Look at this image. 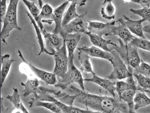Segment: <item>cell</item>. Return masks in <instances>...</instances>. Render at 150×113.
<instances>
[{"instance_id":"1","label":"cell","mask_w":150,"mask_h":113,"mask_svg":"<svg viewBox=\"0 0 150 113\" xmlns=\"http://www.w3.org/2000/svg\"><path fill=\"white\" fill-rule=\"evenodd\" d=\"M68 92L76 98L75 101L90 108L93 111L103 113H122L129 112L128 106L116 97L91 94L71 85Z\"/></svg>"},{"instance_id":"2","label":"cell","mask_w":150,"mask_h":113,"mask_svg":"<svg viewBox=\"0 0 150 113\" xmlns=\"http://www.w3.org/2000/svg\"><path fill=\"white\" fill-rule=\"evenodd\" d=\"M117 41L119 43V46H112L111 49L118 53L129 71L133 73V69L137 68L142 61L138 54V49L129 44H125L120 38L117 39Z\"/></svg>"},{"instance_id":"3","label":"cell","mask_w":150,"mask_h":113,"mask_svg":"<svg viewBox=\"0 0 150 113\" xmlns=\"http://www.w3.org/2000/svg\"><path fill=\"white\" fill-rule=\"evenodd\" d=\"M19 1H10L8 7L7 13L2 22L3 26L1 32V41L6 44V39L9 36L11 31L16 29L22 31V29L19 26L17 19L18 7Z\"/></svg>"},{"instance_id":"4","label":"cell","mask_w":150,"mask_h":113,"mask_svg":"<svg viewBox=\"0 0 150 113\" xmlns=\"http://www.w3.org/2000/svg\"><path fill=\"white\" fill-rule=\"evenodd\" d=\"M74 56H68V71L64 77L58 80L55 87L65 90L73 83L79 84L83 91H85L84 79L81 71L76 67L74 63Z\"/></svg>"},{"instance_id":"5","label":"cell","mask_w":150,"mask_h":113,"mask_svg":"<svg viewBox=\"0 0 150 113\" xmlns=\"http://www.w3.org/2000/svg\"><path fill=\"white\" fill-rule=\"evenodd\" d=\"M112 59L111 63L112 65L113 70L107 79L110 80H121L127 79L133 75V73L129 71L127 66L122 60L118 53L114 49H111Z\"/></svg>"},{"instance_id":"6","label":"cell","mask_w":150,"mask_h":113,"mask_svg":"<svg viewBox=\"0 0 150 113\" xmlns=\"http://www.w3.org/2000/svg\"><path fill=\"white\" fill-rule=\"evenodd\" d=\"M35 97L42 101H50L54 103L60 108L62 113H90V110L82 109L73 105H69L62 102L45 90L43 87H40Z\"/></svg>"},{"instance_id":"7","label":"cell","mask_w":150,"mask_h":113,"mask_svg":"<svg viewBox=\"0 0 150 113\" xmlns=\"http://www.w3.org/2000/svg\"><path fill=\"white\" fill-rule=\"evenodd\" d=\"M65 41L62 47L54 53L53 56L55 61L54 73L56 75L57 81L62 79L68 71V56Z\"/></svg>"},{"instance_id":"8","label":"cell","mask_w":150,"mask_h":113,"mask_svg":"<svg viewBox=\"0 0 150 113\" xmlns=\"http://www.w3.org/2000/svg\"><path fill=\"white\" fill-rule=\"evenodd\" d=\"M87 12L79 15V16L62 27L59 34L64 39L66 35L73 34L85 33L88 32V20L86 16Z\"/></svg>"},{"instance_id":"9","label":"cell","mask_w":150,"mask_h":113,"mask_svg":"<svg viewBox=\"0 0 150 113\" xmlns=\"http://www.w3.org/2000/svg\"><path fill=\"white\" fill-rule=\"evenodd\" d=\"M88 32L102 36L103 35L109 36L110 30L112 26L115 25L116 21L112 20L110 22L104 23L98 21L88 20Z\"/></svg>"},{"instance_id":"10","label":"cell","mask_w":150,"mask_h":113,"mask_svg":"<svg viewBox=\"0 0 150 113\" xmlns=\"http://www.w3.org/2000/svg\"><path fill=\"white\" fill-rule=\"evenodd\" d=\"M42 34L44 39L46 48L51 53L54 54L56 51L62 47L64 40L58 34L49 33L46 30L42 32Z\"/></svg>"},{"instance_id":"11","label":"cell","mask_w":150,"mask_h":113,"mask_svg":"<svg viewBox=\"0 0 150 113\" xmlns=\"http://www.w3.org/2000/svg\"><path fill=\"white\" fill-rule=\"evenodd\" d=\"M123 19L120 18L118 21L120 23L124 24L128 28L131 33L135 34L139 38H146L143 31V26L142 23L144 22V19L134 20L131 19L129 17L123 15Z\"/></svg>"},{"instance_id":"12","label":"cell","mask_w":150,"mask_h":113,"mask_svg":"<svg viewBox=\"0 0 150 113\" xmlns=\"http://www.w3.org/2000/svg\"><path fill=\"white\" fill-rule=\"evenodd\" d=\"M84 82H93L98 85L103 89L109 92L110 95L114 98L116 97L115 92V84L116 83L112 82L111 80L108 79H105L100 77L96 74L93 75V77L90 78L84 79Z\"/></svg>"},{"instance_id":"13","label":"cell","mask_w":150,"mask_h":113,"mask_svg":"<svg viewBox=\"0 0 150 113\" xmlns=\"http://www.w3.org/2000/svg\"><path fill=\"white\" fill-rule=\"evenodd\" d=\"M70 2L69 1H64L54 10L51 19L55 23V27L53 31L54 34H58L62 28V22L65 10Z\"/></svg>"},{"instance_id":"14","label":"cell","mask_w":150,"mask_h":113,"mask_svg":"<svg viewBox=\"0 0 150 113\" xmlns=\"http://www.w3.org/2000/svg\"><path fill=\"white\" fill-rule=\"evenodd\" d=\"M111 35L118 36L125 45H128L136 37L132 35L128 28L122 23H120L118 26H112L109 33V35Z\"/></svg>"},{"instance_id":"15","label":"cell","mask_w":150,"mask_h":113,"mask_svg":"<svg viewBox=\"0 0 150 113\" xmlns=\"http://www.w3.org/2000/svg\"><path fill=\"white\" fill-rule=\"evenodd\" d=\"M78 51H82L84 53L87 54L89 56L93 58H98L108 60L109 62H111L112 60V54L109 52L105 51L103 49L98 48L94 46H91L90 47H83L77 48Z\"/></svg>"},{"instance_id":"16","label":"cell","mask_w":150,"mask_h":113,"mask_svg":"<svg viewBox=\"0 0 150 113\" xmlns=\"http://www.w3.org/2000/svg\"><path fill=\"white\" fill-rule=\"evenodd\" d=\"M26 62L29 66L33 73L36 75V77L39 78L41 81L45 82L47 85H54L57 82V78L54 73L47 72L43 70L37 68L28 62L26 60Z\"/></svg>"},{"instance_id":"17","label":"cell","mask_w":150,"mask_h":113,"mask_svg":"<svg viewBox=\"0 0 150 113\" xmlns=\"http://www.w3.org/2000/svg\"><path fill=\"white\" fill-rule=\"evenodd\" d=\"M89 36L91 42L93 46L98 47V48L103 49L105 51L111 52V50L108 47V45H111L112 46H116L117 45L115 43L112 42L111 40H105L102 36L97 34H93L90 32H87L85 33Z\"/></svg>"},{"instance_id":"18","label":"cell","mask_w":150,"mask_h":113,"mask_svg":"<svg viewBox=\"0 0 150 113\" xmlns=\"http://www.w3.org/2000/svg\"><path fill=\"white\" fill-rule=\"evenodd\" d=\"M86 2L84 1H70V4L67 11L65 12L63 16L62 22V27L70 22L71 21L79 16V15L76 12V5L79 4L80 6L84 5Z\"/></svg>"},{"instance_id":"19","label":"cell","mask_w":150,"mask_h":113,"mask_svg":"<svg viewBox=\"0 0 150 113\" xmlns=\"http://www.w3.org/2000/svg\"><path fill=\"white\" fill-rule=\"evenodd\" d=\"M26 14L27 16L29 17L30 19V22L32 25L34 27V29H35V33L36 34L37 39V41L39 43V46L40 47V51L39 52V54H38V56H40L41 54L43 53H45L46 54L49 55L53 56L54 54L53 53H51L47 49L46 47H45V45L44 41L43 38V35H42V33L41 31L39 28V26L37 24L36 22L35 21L34 18H33L32 16L30 15V13L28 11H26Z\"/></svg>"},{"instance_id":"20","label":"cell","mask_w":150,"mask_h":113,"mask_svg":"<svg viewBox=\"0 0 150 113\" xmlns=\"http://www.w3.org/2000/svg\"><path fill=\"white\" fill-rule=\"evenodd\" d=\"M16 60L11 59V56L5 54L1 56V88H2L5 81L7 78L11 67L12 64Z\"/></svg>"},{"instance_id":"21","label":"cell","mask_w":150,"mask_h":113,"mask_svg":"<svg viewBox=\"0 0 150 113\" xmlns=\"http://www.w3.org/2000/svg\"><path fill=\"white\" fill-rule=\"evenodd\" d=\"M29 104L30 108L37 107H41L50 111L53 113H62L60 108L54 103L50 101H42L35 97L32 98V100L28 103Z\"/></svg>"},{"instance_id":"22","label":"cell","mask_w":150,"mask_h":113,"mask_svg":"<svg viewBox=\"0 0 150 113\" xmlns=\"http://www.w3.org/2000/svg\"><path fill=\"white\" fill-rule=\"evenodd\" d=\"M21 85L24 87L23 94L24 97H27L31 94H34L35 95L40 87V82L37 77L28 78L25 83L21 82Z\"/></svg>"},{"instance_id":"23","label":"cell","mask_w":150,"mask_h":113,"mask_svg":"<svg viewBox=\"0 0 150 113\" xmlns=\"http://www.w3.org/2000/svg\"><path fill=\"white\" fill-rule=\"evenodd\" d=\"M81 36L80 34H68L63 39L65 41L68 56H74V51L79 42Z\"/></svg>"},{"instance_id":"24","label":"cell","mask_w":150,"mask_h":113,"mask_svg":"<svg viewBox=\"0 0 150 113\" xmlns=\"http://www.w3.org/2000/svg\"><path fill=\"white\" fill-rule=\"evenodd\" d=\"M13 93L11 95L7 94L6 99L9 100L14 106V107L19 110L22 113H30L23 105L20 98L18 89L16 87L13 88Z\"/></svg>"},{"instance_id":"25","label":"cell","mask_w":150,"mask_h":113,"mask_svg":"<svg viewBox=\"0 0 150 113\" xmlns=\"http://www.w3.org/2000/svg\"><path fill=\"white\" fill-rule=\"evenodd\" d=\"M137 89H131L123 92L120 96L119 97L121 101L125 103L128 106L129 113H137L135 112L134 108V99L135 97Z\"/></svg>"},{"instance_id":"26","label":"cell","mask_w":150,"mask_h":113,"mask_svg":"<svg viewBox=\"0 0 150 113\" xmlns=\"http://www.w3.org/2000/svg\"><path fill=\"white\" fill-rule=\"evenodd\" d=\"M78 59L79 61L81 67L80 70L86 73H91L93 75L95 74L93 70L92 65L90 61V56L82 51H79Z\"/></svg>"},{"instance_id":"27","label":"cell","mask_w":150,"mask_h":113,"mask_svg":"<svg viewBox=\"0 0 150 113\" xmlns=\"http://www.w3.org/2000/svg\"><path fill=\"white\" fill-rule=\"evenodd\" d=\"M102 8L101 9V15L102 18L108 20H114L115 16V8L112 1L105 0L102 3Z\"/></svg>"},{"instance_id":"28","label":"cell","mask_w":150,"mask_h":113,"mask_svg":"<svg viewBox=\"0 0 150 113\" xmlns=\"http://www.w3.org/2000/svg\"><path fill=\"white\" fill-rule=\"evenodd\" d=\"M133 75L137 80V91L150 93V78L135 73H133Z\"/></svg>"},{"instance_id":"29","label":"cell","mask_w":150,"mask_h":113,"mask_svg":"<svg viewBox=\"0 0 150 113\" xmlns=\"http://www.w3.org/2000/svg\"><path fill=\"white\" fill-rule=\"evenodd\" d=\"M134 108L137 110L150 105V98L144 92L137 91L134 99Z\"/></svg>"},{"instance_id":"30","label":"cell","mask_w":150,"mask_h":113,"mask_svg":"<svg viewBox=\"0 0 150 113\" xmlns=\"http://www.w3.org/2000/svg\"><path fill=\"white\" fill-rule=\"evenodd\" d=\"M53 12L54 10L52 7L49 4H46L41 7L39 16L36 19H34L36 22L40 21L42 22L43 19H51Z\"/></svg>"},{"instance_id":"31","label":"cell","mask_w":150,"mask_h":113,"mask_svg":"<svg viewBox=\"0 0 150 113\" xmlns=\"http://www.w3.org/2000/svg\"><path fill=\"white\" fill-rule=\"evenodd\" d=\"M129 44L137 49L150 52V41L146 38L135 37Z\"/></svg>"},{"instance_id":"32","label":"cell","mask_w":150,"mask_h":113,"mask_svg":"<svg viewBox=\"0 0 150 113\" xmlns=\"http://www.w3.org/2000/svg\"><path fill=\"white\" fill-rule=\"evenodd\" d=\"M131 89H137V84H131L121 80L117 81L115 84V92L118 94L119 97L123 92Z\"/></svg>"},{"instance_id":"33","label":"cell","mask_w":150,"mask_h":113,"mask_svg":"<svg viewBox=\"0 0 150 113\" xmlns=\"http://www.w3.org/2000/svg\"><path fill=\"white\" fill-rule=\"evenodd\" d=\"M129 11L133 14L137 15L142 18L144 21L150 22V8H143L140 9H130Z\"/></svg>"},{"instance_id":"34","label":"cell","mask_w":150,"mask_h":113,"mask_svg":"<svg viewBox=\"0 0 150 113\" xmlns=\"http://www.w3.org/2000/svg\"><path fill=\"white\" fill-rule=\"evenodd\" d=\"M150 78V65L144 61H141L140 64L134 69V73Z\"/></svg>"},{"instance_id":"35","label":"cell","mask_w":150,"mask_h":113,"mask_svg":"<svg viewBox=\"0 0 150 113\" xmlns=\"http://www.w3.org/2000/svg\"><path fill=\"white\" fill-rule=\"evenodd\" d=\"M23 2L29 11L30 13L33 18L34 19H36L40 15V11L35 4V2L29 1L27 0H23Z\"/></svg>"},{"instance_id":"36","label":"cell","mask_w":150,"mask_h":113,"mask_svg":"<svg viewBox=\"0 0 150 113\" xmlns=\"http://www.w3.org/2000/svg\"><path fill=\"white\" fill-rule=\"evenodd\" d=\"M7 1L4 0H1V13H0V19H1V23H2L3 20H4V18L5 16L7 13Z\"/></svg>"},{"instance_id":"37","label":"cell","mask_w":150,"mask_h":113,"mask_svg":"<svg viewBox=\"0 0 150 113\" xmlns=\"http://www.w3.org/2000/svg\"><path fill=\"white\" fill-rule=\"evenodd\" d=\"M4 99L2 96H1V113H12L13 110H14V107H11L5 108L4 107Z\"/></svg>"},{"instance_id":"38","label":"cell","mask_w":150,"mask_h":113,"mask_svg":"<svg viewBox=\"0 0 150 113\" xmlns=\"http://www.w3.org/2000/svg\"><path fill=\"white\" fill-rule=\"evenodd\" d=\"M130 2L139 4L143 8H149L150 7V0H133V1H130Z\"/></svg>"},{"instance_id":"39","label":"cell","mask_w":150,"mask_h":113,"mask_svg":"<svg viewBox=\"0 0 150 113\" xmlns=\"http://www.w3.org/2000/svg\"><path fill=\"white\" fill-rule=\"evenodd\" d=\"M143 31L144 32L150 34V22L149 24L143 26Z\"/></svg>"},{"instance_id":"40","label":"cell","mask_w":150,"mask_h":113,"mask_svg":"<svg viewBox=\"0 0 150 113\" xmlns=\"http://www.w3.org/2000/svg\"><path fill=\"white\" fill-rule=\"evenodd\" d=\"M12 113H22L18 109H16V108H15L14 107V110H13V112H12Z\"/></svg>"},{"instance_id":"41","label":"cell","mask_w":150,"mask_h":113,"mask_svg":"<svg viewBox=\"0 0 150 113\" xmlns=\"http://www.w3.org/2000/svg\"><path fill=\"white\" fill-rule=\"evenodd\" d=\"M90 113H103L102 112L95 111L90 110Z\"/></svg>"},{"instance_id":"42","label":"cell","mask_w":150,"mask_h":113,"mask_svg":"<svg viewBox=\"0 0 150 113\" xmlns=\"http://www.w3.org/2000/svg\"><path fill=\"white\" fill-rule=\"evenodd\" d=\"M149 8H150V7H149Z\"/></svg>"}]
</instances>
